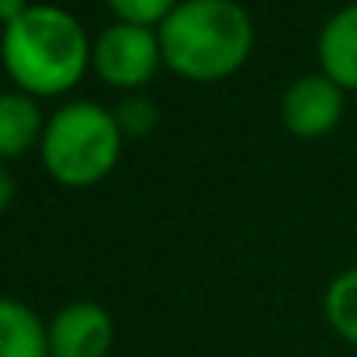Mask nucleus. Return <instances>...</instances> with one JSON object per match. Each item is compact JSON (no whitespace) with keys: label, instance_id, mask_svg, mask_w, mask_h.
Masks as SVG:
<instances>
[{"label":"nucleus","instance_id":"20e7f679","mask_svg":"<svg viewBox=\"0 0 357 357\" xmlns=\"http://www.w3.org/2000/svg\"><path fill=\"white\" fill-rule=\"evenodd\" d=\"M91 63H94V70L105 84L121 87V91H135L163 63L160 35L153 28L119 21V24H112V28H105L98 35Z\"/></svg>","mask_w":357,"mask_h":357},{"label":"nucleus","instance_id":"9d476101","mask_svg":"<svg viewBox=\"0 0 357 357\" xmlns=\"http://www.w3.org/2000/svg\"><path fill=\"white\" fill-rule=\"evenodd\" d=\"M323 312H326V323L333 326V333L357 347V267L344 271L326 288Z\"/></svg>","mask_w":357,"mask_h":357},{"label":"nucleus","instance_id":"f8f14e48","mask_svg":"<svg viewBox=\"0 0 357 357\" xmlns=\"http://www.w3.org/2000/svg\"><path fill=\"white\" fill-rule=\"evenodd\" d=\"M115 119H119L121 132H128V135H142V132H149V128L156 125V105H153L149 98H142V94L125 98V101L119 105V112H115Z\"/></svg>","mask_w":357,"mask_h":357},{"label":"nucleus","instance_id":"423d86ee","mask_svg":"<svg viewBox=\"0 0 357 357\" xmlns=\"http://www.w3.org/2000/svg\"><path fill=\"white\" fill-rule=\"evenodd\" d=\"M115 323L98 302H70L49 323V357H108Z\"/></svg>","mask_w":357,"mask_h":357},{"label":"nucleus","instance_id":"0eeeda50","mask_svg":"<svg viewBox=\"0 0 357 357\" xmlns=\"http://www.w3.org/2000/svg\"><path fill=\"white\" fill-rule=\"evenodd\" d=\"M323 73L344 91H357V3L340 7L319 31L316 42Z\"/></svg>","mask_w":357,"mask_h":357},{"label":"nucleus","instance_id":"1a4fd4ad","mask_svg":"<svg viewBox=\"0 0 357 357\" xmlns=\"http://www.w3.org/2000/svg\"><path fill=\"white\" fill-rule=\"evenodd\" d=\"M0 357H49V326L7 295H0Z\"/></svg>","mask_w":357,"mask_h":357},{"label":"nucleus","instance_id":"6e6552de","mask_svg":"<svg viewBox=\"0 0 357 357\" xmlns=\"http://www.w3.org/2000/svg\"><path fill=\"white\" fill-rule=\"evenodd\" d=\"M42 112L31 94L24 91H3L0 94V163L28 153L35 139L42 142Z\"/></svg>","mask_w":357,"mask_h":357},{"label":"nucleus","instance_id":"f03ea898","mask_svg":"<svg viewBox=\"0 0 357 357\" xmlns=\"http://www.w3.org/2000/svg\"><path fill=\"white\" fill-rule=\"evenodd\" d=\"M156 35L163 63L188 80H222L253 49V21L236 0H184Z\"/></svg>","mask_w":357,"mask_h":357},{"label":"nucleus","instance_id":"7ed1b4c3","mask_svg":"<svg viewBox=\"0 0 357 357\" xmlns=\"http://www.w3.org/2000/svg\"><path fill=\"white\" fill-rule=\"evenodd\" d=\"M121 156V125L115 112L94 101H70L42 132V163L66 188L105 181Z\"/></svg>","mask_w":357,"mask_h":357},{"label":"nucleus","instance_id":"ddd939ff","mask_svg":"<svg viewBox=\"0 0 357 357\" xmlns=\"http://www.w3.org/2000/svg\"><path fill=\"white\" fill-rule=\"evenodd\" d=\"M28 7H31L28 0H0V21H3V28H7L10 21H17Z\"/></svg>","mask_w":357,"mask_h":357},{"label":"nucleus","instance_id":"4468645a","mask_svg":"<svg viewBox=\"0 0 357 357\" xmlns=\"http://www.w3.org/2000/svg\"><path fill=\"white\" fill-rule=\"evenodd\" d=\"M14 202V177L7 174V167L0 163V212H7Z\"/></svg>","mask_w":357,"mask_h":357},{"label":"nucleus","instance_id":"f257e3e1","mask_svg":"<svg viewBox=\"0 0 357 357\" xmlns=\"http://www.w3.org/2000/svg\"><path fill=\"white\" fill-rule=\"evenodd\" d=\"M94 49L87 42L84 24L56 7L31 3L17 21L3 28L0 59L17 91L31 98H56L80 84Z\"/></svg>","mask_w":357,"mask_h":357},{"label":"nucleus","instance_id":"39448f33","mask_svg":"<svg viewBox=\"0 0 357 357\" xmlns=\"http://www.w3.org/2000/svg\"><path fill=\"white\" fill-rule=\"evenodd\" d=\"M340 115H344V87L333 84L326 73L298 77L281 98V119L302 139L326 135L330 128H337Z\"/></svg>","mask_w":357,"mask_h":357},{"label":"nucleus","instance_id":"9b49d317","mask_svg":"<svg viewBox=\"0 0 357 357\" xmlns=\"http://www.w3.org/2000/svg\"><path fill=\"white\" fill-rule=\"evenodd\" d=\"M108 7L119 14V21H125V24L153 28V24H163L170 17L177 0H108Z\"/></svg>","mask_w":357,"mask_h":357}]
</instances>
